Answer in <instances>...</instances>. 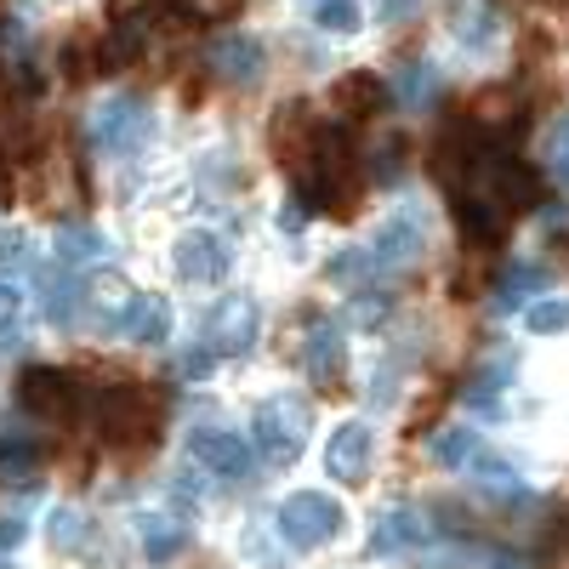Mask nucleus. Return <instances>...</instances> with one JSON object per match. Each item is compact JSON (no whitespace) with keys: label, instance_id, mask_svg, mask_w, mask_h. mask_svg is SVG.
Here are the masks:
<instances>
[{"label":"nucleus","instance_id":"f257e3e1","mask_svg":"<svg viewBox=\"0 0 569 569\" xmlns=\"http://www.w3.org/2000/svg\"><path fill=\"white\" fill-rule=\"evenodd\" d=\"M86 131H91V149H98V154L126 160V154H137L142 142L154 137V109L142 103L137 91H114V98H103L98 109H91Z\"/></svg>","mask_w":569,"mask_h":569},{"label":"nucleus","instance_id":"f03ea898","mask_svg":"<svg viewBox=\"0 0 569 569\" xmlns=\"http://www.w3.org/2000/svg\"><path fill=\"white\" fill-rule=\"evenodd\" d=\"M273 525H279V536L291 541L297 552H313L325 541H337L348 518H342V501L337 496H325V490H291V496L279 501Z\"/></svg>","mask_w":569,"mask_h":569},{"label":"nucleus","instance_id":"7ed1b4c3","mask_svg":"<svg viewBox=\"0 0 569 569\" xmlns=\"http://www.w3.org/2000/svg\"><path fill=\"white\" fill-rule=\"evenodd\" d=\"M251 433H257V450H262L273 467H291V461L302 456L308 433H313V410H308V399H297V393H273V399H262Z\"/></svg>","mask_w":569,"mask_h":569},{"label":"nucleus","instance_id":"20e7f679","mask_svg":"<svg viewBox=\"0 0 569 569\" xmlns=\"http://www.w3.org/2000/svg\"><path fill=\"white\" fill-rule=\"evenodd\" d=\"M98 433L114 450H149L160 433V399L137 393V388H114L98 399Z\"/></svg>","mask_w":569,"mask_h":569},{"label":"nucleus","instance_id":"39448f33","mask_svg":"<svg viewBox=\"0 0 569 569\" xmlns=\"http://www.w3.org/2000/svg\"><path fill=\"white\" fill-rule=\"evenodd\" d=\"M427 251V217L416 211V206H399L393 217H382L376 222V233H370V268H410L416 257Z\"/></svg>","mask_w":569,"mask_h":569},{"label":"nucleus","instance_id":"423d86ee","mask_svg":"<svg viewBox=\"0 0 569 569\" xmlns=\"http://www.w3.org/2000/svg\"><path fill=\"white\" fill-rule=\"evenodd\" d=\"M18 399H23V410H29V416H40V421H69V416L80 410V382H74L69 370L34 365V370H23Z\"/></svg>","mask_w":569,"mask_h":569},{"label":"nucleus","instance_id":"0eeeda50","mask_svg":"<svg viewBox=\"0 0 569 569\" xmlns=\"http://www.w3.org/2000/svg\"><path fill=\"white\" fill-rule=\"evenodd\" d=\"M188 461H200L217 479H246L257 450L233 433V427H188Z\"/></svg>","mask_w":569,"mask_h":569},{"label":"nucleus","instance_id":"6e6552de","mask_svg":"<svg viewBox=\"0 0 569 569\" xmlns=\"http://www.w3.org/2000/svg\"><path fill=\"white\" fill-rule=\"evenodd\" d=\"M171 262H177V279L182 284H222L228 268H233V251H228L222 233L188 228L182 240H177V251H171Z\"/></svg>","mask_w":569,"mask_h":569},{"label":"nucleus","instance_id":"1a4fd4ad","mask_svg":"<svg viewBox=\"0 0 569 569\" xmlns=\"http://www.w3.org/2000/svg\"><path fill=\"white\" fill-rule=\"evenodd\" d=\"M211 353H222V359H246L251 348H257V337H262V313H257V302L251 297H228V302H217L211 308Z\"/></svg>","mask_w":569,"mask_h":569},{"label":"nucleus","instance_id":"9d476101","mask_svg":"<svg viewBox=\"0 0 569 569\" xmlns=\"http://www.w3.org/2000/svg\"><path fill=\"white\" fill-rule=\"evenodd\" d=\"M370 461H376V433H370V421H342L337 433L325 439V472H330L337 485L370 479Z\"/></svg>","mask_w":569,"mask_h":569},{"label":"nucleus","instance_id":"9b49d317","mask_svg":"<svg viewBox=\"0 0 569 569\" xmlns=\"http://www.w3.org/2000/svg\"><path fill=\"white\" fill-rule=\"evenodd\" d=\"M421 541H427V518L416 507H382V512H376V525H370L365 552L370 558H399V552H416Z\"/></svg>","mask_w":569,"mask_h":569},{"label":"nucleus","instance_id":"f8f14e48","mask_svg":"<svg viewBox=\"0 0 569 569\" xmlns=\"http://www.w3.org/2000/svg\"><path fill=\"white\" fill-rule=\"evenodd\" d=\"M52 251H58V268H69V273H91V268H109L114 262L109 233H98L91 222H63Z\"/></svg>","mask_w":569,"mask_h":569},{"label":"nucleus","instance_id":"ddd939ff","mask_svg":"<svg viewBox=\"0 0 569 569\" xmlns=\"http://www.w3.org/2000/svg\"><path fill=\"white\" fill-rule=\"evenodd\" d=\"M114 325H120V337L126 342H137V348H160L166 337H171V302L166 297H126V308L114 313Z\"/></svg>","mask_w":569,"mask_h":569},{"label":"nucleus","instance_id":"4468645a","mask_svg":"<svg viewBox=\"0 0 569 569\" xmlns=\"http://www.w3.org/2000/svg\"><path fill=\"white\" fill-rule=\"evenodd\" d=\"M302 365H308V376H313L319 388L342 382V370H348V342H342V325L319 319V325L308 330V342H302Z\"/></svg>","mask_w":569,"mask_h":569},{"label":"nucleus","instance_id":"2eb2a0df","mask_svg":"<svg viewBox=\"0 0 569 569\" xmlns=\"http://www.w3.org/2000/svg\"><path fill=\"white\" fill-rule=\"evenodd\" d=\"M137 541H142V558L149 563H171L177 552H188V525L182 518H171V512H142L137 518Z\"/></svg>","mask_w":569,"mask_h":569},{"label":"nucleus","instance_id":"dca6fc26","mask_svg":"<svg viewBox=\"0 0 569 569\" xmlns=\"http://www.w3.org/2000/svg\"><path fill=\"white\" fill-rule=\"evenodd\" d=\"M211 63H217V74L222 80H240V86H251L257 74H262V63H268V52L251 40V34H222L217 46H211Z\"/></svg>","mask_w":569,"mask_h":569},{"label":"nucleus","instance_id":"f3484780","mask_svg":"<svg viewBox=\"0 0 569 569\" xmlns=\"http://www.w3.org/2000/svg\"><path fill=\"white\" fill-rule=\"evenodd\" d=\"M40 297H46V319L52 325H74V308L86 302V273H69L52 262L40 273Z\"/></svg>","mask_w":569,"mask_h":569},{"label":"nucleus","instance_id":"a211bd4d","mask_svg":"<svg viewBox=\"0 0 569 569\" xmlns=\"http://www.w3.org/2000/svg\"><path fill=\"white\" fill-rule=\"evenodd\" d=\"M467 479L479 485L485 496H496V501H525V479H518V467L507 456H496V450H485L479 461H472Z\"/></svg>","mask_w":569,"mask_h":569},{"label":"nucleus","instance_id":"6ab92c4d","mask_svg":"<svg viewBox=\"0 0 569 569\" xmlns=\"http://www.w3.org/2000/svg\"><path fill=\"white\" fill-rule=\"evenodd\" d=\"M337 109L353 114V120L382 114L388 109V86L376 80V74H348V80H337Z\"/></svg>","mask_w":569,"mask_h":569},{"label":"nucleus","instance_id":"aec40b11","mask_svg":"<svg viewBox=\"0 0 569 569\" xmlns=\"http://www.w3.org/2000/svg\"><path fill=\"white\" fill-rule=\"evenodd\" d=\"M547 284H552V273H547L541 262H507L496 302H501V313H507V308H525L530 297H541V291H547Z\"/></svg>","mask_w":569,"mask_h":569},{"label":"nucleus","instance_id":"412c9836","mask_svg":"<svg viewBox=\"0 0 569 569\" xmlns=\"http://www.w3.org/2000/svg\"><path fill=\"white\" fill-rule=\"evenodd\" d=\"M490 445L472 433V427H445V433H433V461L450 467V472H467L472 461H479Z\"/></svg>","mask_w":569,"mask_h":569},{"label":"nucleus","instance_id":"4be33fe9","mask_svg":"<svg viewBox=\"0 0 569 569\" xmlns=\"http://www.w3.org/2000/svg\"><path fill=\"white\" fill-rule=\"evenodd\" d=\"M46 541H52V552H80L86 512L80 507H52V518H46Z\"/></svg>","mask_w":569,"mask_h":569},{"label":"nucleus","instance_id":"5701e85b","mask_svg":"<svg viewBox=\"0 0 569 569\" xmlns=\"http://www.w3.org/2000/svg\"><path fill=\"white\" fill-rule=\"evenodd\" d=\"M308 18L325 29V34H353L359 29V0H308Z\"/></svg>","mask_w":569,"mask_h":569},{"label":"nucleus","instance_id":"b1692460","mask_svg":"<svg viewBox=\"0 0 569 569\" xmlns=\"http://www.w3.org/2000/svg\"><path fill=\"white\" fill-rule=\"evenodd\" d=\"M525 325H530V337H558V330H569V297H536L525 308Z\"/></svg>","mask_w":569,"mask_h":569},{"label":"nucleus","instance_id":"393cba45","mask_svg":"<svg viewBox=\"0 0 569 569\" xmlns=\"http://www.w3.org/2000/svg\"><path fill=\"white\" fill-rule=\"evenodd\" d=\"M325 273H330V284H342V291H353V284H365L376 268H370V257H365V251H337Z\"/></svg>","mask_w":569,"mask_h":569},{"label":"nucleus","instance_id":"a878e982","mask_svg":"<svg viewBox=\"0 0 569 569\" xmlns=\"http://www.w3.org/2000/svg\"><path fill=\"white\" fill-rule=\"evenodd\" d=\"M433 80H439V74L427 69V63H405V86H399V91H405V103L427 109V103H433V91H439Z\"/></svg>","mask_w":569,"mask_h":569},{"label":"nucleus","instance_id":"bb28decb","mask_svg":"<svg viewBox=\"0 0 569 569\" xmlns=\"http://www.w3.org/2000/svg\"><path fill=\"white\" fill-rule=\"evenodd\" d=\"M0 472H7V479H23V472H34V445L0 439Z\"/></svg>","mask_w":569,"mask_h":569},{"label":"nucleus","instance_id":"cd10ccee","mask_svg":"<svg viewBox=\"0 0 569 569\" xmlns=\"http://www.w3.org/2000/svg\"><path fill=\"white\" fill-rule=\"evenodd\" d=\"M388 308H393L388 291H365V297H353V313H348V319H353L359 330H370V325H382V319H388Z\"/></svg>","mask_w":569,"mask_h":569},{"label":"nucleus","instance_id":"c85d7f7f","mask_svg":"<svg viewBox=\"0 0 569 569\" xmlns=\"http://www.w3.org/2000/svg\"><path fill=\"white\" fill-rule=\"evenodd\" d=\"M547 166H552L558 182H569V120L552 126V137H547Z\"/></svg>","mask_w":569,"mask_h":569},{"label":"nucleus","instance_id":"c756f323","mask_svg":"<svg viewBox=\"0 0 569 569\" xmlns=\"http://www.w3.org/2000/svg\"><path fill=\"white\" fill-rule=\"evenodd\" d=\"M18 313H23V291H18L12 279H0V337L18 325Z\"/></svg>","mask_w":569,"mask_h":569},{"label":"nucleus","instance_id":"7c9ffc66","mask_svg":"<svg viewBox=\"0 0 569 569\" xmlns=\"http://www.w3.org/2000/svg\"><path fill=\"white\" fill-rule=\"evenodd\" d=\"M23 257H29V233H7V240H0V273L23 268Z\"/></svg>","mask_w":569,"mask_h":569},{"label":"nucleus","instance_id":"2f4dec72","mask_svg":"<svg viewBox=\"0 0 569 569\" xmlns=\"http://www.w3.org/2000/svg\"><path fill=\"white\" fill-rule=\"evenodd\" d=\"M182 376H194V382H200V376H211V348H188L182 353Z\"/></svg>","mask_w":569,"mask_h":569},{"label":"nucleus","instance_id":"473e14b6","mask_svg":"<svg viewBox=\"0 0 569 569\" xmlns=\"http://www.w3.org/2000/svg\"><path fill=\"white\" fill-rule=\"evenodd\" d=\"M23 541V518H0V552H12Z\"/></svg>","mask_w":569,"mask_h":569},{"label":"nucleus","instance_id":"72a5a7b5","mask_svg":"<svg viewBox=\"0 0 569 569\" xmlns=\"http://www.w3.org/2000/svg\"><path fill=\"white\" fill-rule=\"evenodd\" d=\"M405 12H416V0H382V7H376V23H393Z\"/></svg>","mask_w":569,"mask_h":569},{"label":"nucleus","instance_id":"f704fd0d","mask_svg":"<svg viewBox=\"0 0 569 569\" xmlns=\"http://www.w3.org/2000/svg\"><path fill=\"white\" fill-rule=\"evenodd\" d=\"M279 228H284V233H302V206H284V211H279Z\"/></svg>","mask_w":569,"mask_h":569},{"label":"nucleus","instance_id":"c9c22d12","mask_svg":"<svg viewBox=\"0 0 569 569\" xmlns=\"http://www.w3.org/2000/svg\"><path fill=\"white\" fill-rule=\"evenodd\" d=\"M0 569H18V563H12V558H7V552H0Z\"/></svg>","mask_w":569,"mask_h":569}]
</instances>
